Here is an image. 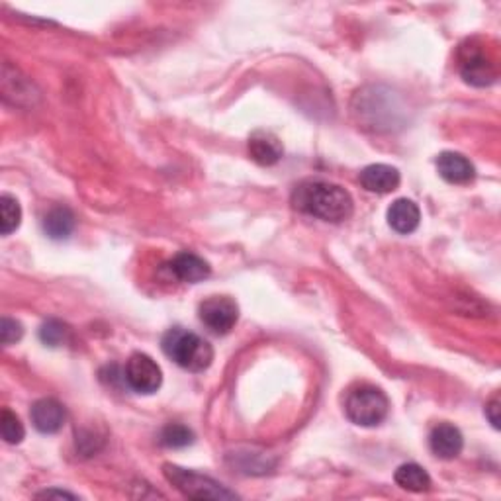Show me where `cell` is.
<instances>
[{"label":"cell","mask_w":501,"mask_h":501,"mask_svg":"<svg viewBox=\"0 0 501 501\" xmlns=\"http://www.w3.org/2000/svg\"><path fill=\"white\" fill-rule=\"evenodd\" d=\"M163 474L169 482L179 489L181 494L192 499H235L238 494L231 492L220 482H215L210 476H204L194 473V470H186L176 465H165Z\"/></svg>","instance_id":"5"},{"label":"cell","mask_w":501,"mask_h":501,"mask_svg":"<svg viewBox=\"0 0 501 501\" xmlns=\"http://www.w3.org/2000/svg\"><path fill=\"white\" fill-rule=\"evenodd\" d=\"M421 222V212L414 200L400 198L392 202L388 208V223L390 228L400 235H409L419 228Z\"/></svg>","instance_id":"14"},{"label":"cell","mask_w":501,"mask_h":501,"mask_svg":"<svg viewBox=\"0 0 501 501\" xmlns=\"http://www.w3.org/2000/svg\"><path fill=\"white\" fill-rule=\"evenodd\" d=\"M24 335V327L22 323L16 321V319H10V318H3L0 321V341H3V345H12V343H18Z\"/></svg>","instance_id":"21"},{"label":"cell","mask_w":501,"mask_h":501,"mask_svg":"<svg viewBox=\"0 0 501 501\" xmlns=\"http://www.w3.org/2000/svg\"><path fill=\"white\" fill-rule=\"evenodd\" d=\"M75 230V214L67 206H55L44 218V231L49 239H69Z\"/></svg>","instance_id":"15"},{"label":"cell","mask_w":501,"mask_h":501,"mask_svg":"<svg viewBox=\"0 0 501 501\" xmlns=\"http://www.w3.org/2000/svg\"><path fill=\"white\" fill-rule=\"evenodd\" d=\"M390 401L384 392L376 386H359L349 392L345 400V414L355 425L376 427L388 417Z\"/></svg>","instance_id":"4"},{"label":"cell","mask_w":501,"mask_h":501,"mask_svg":"<svg viewBox=\"0 0 501 501\" xmlns=\"http://www.w3.org/2000/svg\"><path fill=\"white\" fill-rule=\"evenodd\" d=\"M22 222V208L20 202L10 194L0 196V231L3 235H10L20 228Z\"/></svg>","instance_id":"17"},{"label":"cell","mask_w":501,"mask_h":501,"mask_svg":"<svg viewBox=\"0 0 501 501\" xmlns=\"http://www.w3.org/2000/svg\"><path fill=\"white\" fill-rule=\"evenodd\" d=\"M458 69L468 85H494L499 77V57L496 47H488L484 39H468L458 49Z\"/></svg>","instance_id":"3"},{"label":"cell","mask_w":501,"mask_h":501,"mask_svg":"<svg viewBox=\"0 0 501 501\" xmlns=\"http://www.w3.org/2000/svg\"><path fill=\"white\" fill-rule=\"evenodd\" d=\"M0 433H3V439L8 445H18L24 440L26 429L16 414H12L10 409H3V416H0Z\"/></svg>","instance_id":"19"},{"label":"cell","mask_w":501,"mask_h":501,"mask_svg":"<svg viewBox=\"0 0 501 501\" xmlns=\"http://www.w3.org/2000/svg\"><path fill=\"white\" fill-rule=\"evenodd\" d=\"M171 271L181 282H189V284L202 282L204 279H208L212 272L208 263L198 257V255L189 251L176 255V257L171 261Z\"/></svg>","instance_id":"13"},{"label":"cell","mask_w":501,"mask_h":501,"mask_svg":"<svg viewBox=\"0 0 501 501\" xmlns=\"http://www.w3.org/2000/svg\"><path fill=\"white\" fill-rule=\"evenodd\" d=\"M161 349L174 365L189 372H204L206 368H210L214 360V349L210 343L182 327L166 331L161 339Z\"/></svg>","instance_id":"2"},{"label":"cell","mask_w":501,"mask_h":501,"mask_svg":"<svg viewBox=\"0 0 501 501\" xmlns=\"http://www.w3.org/2000/svg\"><path fill=\"white\" fill-rule=\"evenodd\" d=\"M37 497H67V499H75L77 496L63 492V489H45V492L37 494Z\"/></svg>","instance_id":"23"},{"label":"cell","mask_w":501,"mask_h":501,"mask_svg":"<svg viewBox=\"0 0 501 501\" xmlns=\"http://www.w3.org/2000/svg\"><path fill=\"white\" fill-rule=\"evenodd\" d=\"M437 171L450 184H468L476 176L474 165L455 151H445L437 157Z\"/></svg>","instance_id":"12"},{"label":"cell","mask_w":501,"mask_h":501,"mask_svg":"<svg viewBox=\"0 0 501 501\" xmlns=\"http://www.w3.org/2000/svg\"><path fill=\"white\" fill-rule=\"evenodd\" d=\"M29 417H32V424L39 433L53 435V433H57V431L63 429L67 411L57 400L44 398V400H37L32 406Z\"/></svg>","instance_id":"8"},{"label":"cell","mask_w":501,"mask_h":501,"mask_svg":"<svg viewBox=\"0 0 501 501\" xmlns=\"http://www.w3.org/2000/svg\"><path fill=\"white\" fill-rule=\"evenodd\" d=\"M359 181L362 184V189L368 190V192H375V194H388V192H394L398 186H400V171L396 166H390V165H368L365 169L360 171Z\"/></svg>","instance_id":"10"},{"label":"cell","mask_w":501,"mask_h":501,"mask_svg":"<svg viewBox=\"0 0 501 501\" xmlns=\"http://www.w3.org/2000/svg\"><path fill=\"white\" fill-rule=\"evenodd\" d=\"M159 443L166 448H184L194 443V433L182 424H169L163 427Z\"/></svg>","instance_id":"18"},{"label":"cell","mask_w":501,"mask_h":501,"mask_svg":"<svg viewBox=\"0 0 501 501\" xmlns=\"http://www.w3.org/2000/svg\"><path fill=\"white\" fill-rule=\"evenodd\" d=\"M394 480L401 489H408V492H416V494L427 492L431 488V476L427 474V470L416 463L401 465L396 470Z\"/></svg>","instance_id":"16"},{"label":"cell","mask_w":501,"mask_h":501,"mask_svg":"<svg viewBox=\"0 0 501 501\" xmlns=\"http://www.w3.org/2000/svg\"><path fill=\"white\" fill-rule=\"evenodd\" d=\"M292 204L296 210L331 223L345 222L355 212L352 196L343 186L326 181L302 182L294 190Z\"/></svg>","instance_id":"1"},{"label":"cell","mask_w":501,"mask_h":501,"mask_svg":"<svg viewBox=\"0 0 501 501\" xmlns=\"http://www.w3.org/2000/svg\"><path fill=\"white\" fill-rule=\"evenodd\" d=\"M429 447L431 453L443 460H453L460 453H463L465 447V437L460 433V429L450 425V424H439L433 427L429 435Z\"/></svg>","instance_id":"9"},{"label":"cell","mask_w":501,"mask_h":501,"mask_svg":"<svg viewBox=\"0 0 501 501\" xmlns=\"http://www.w3.org/2000/svg\"><path fill=\"white\" fill-rule=\"evenodd\" d=\"M124 380L137 394H155L163 384V370L157 362L145 355V352H133L130 360L125 362Z\"/></svg>","instance_id":"6"},{"label":"cell","mask_w":501,"mask_h":501,"mask_svg":"<svg viewBox=\"0 0 501 501\" xmlns=\"http://www.w3.org/2000/svg\"><path fill=\"white\" fill-rule=\"evenodd\" d=\"M486 417L489 419V424H492L494 429H499V400L494 398L492 401H488L486 404Z\"/></svg>","instance_id":"22"},{"label":"cell","mask_w":501,"mask_h":501,"mask_svg":"<svg viewBox=\"0 0 501 501\" xmlns=\"http://www.w3.org/2000/svg\"><path fill=\"white\" fill-rule=\"evenodd\" d=\"M198 316L215 335H228L239 319V306L230 296H212L200 303Z\"/></svg>","instance_id":"7"},{"label":"cell","mask_w":501,"mask_h":501,"mask_svg":"<svg viewBox=\"0 0 501 501\" xmlns=\"http://www.w3.org/2000/svg\"><path fill=\"white\" fill-rule=\"evenodd\" d=\"M67 337H69L67 326L57 319H49L44 323L42 327H39V339H42V343L47 347L63 345Z\"/></svg>","instance_id":"20"},{"label":"cell","mask_w":501,"mask_h":501,"mask_svg":"<svg viewBox=\"0 0 501 501\" xmlns=\"http://www.w3.org/2000/svg\"><path fill=\"white\" fill-rule=\"evenodd\" d=\"M247 147H249L251 159L257 163V165H261V166L277 165L282 159V155H284L282 141L272 132H267V130L255 132L249 137Z\"/></svg>","instance_id":"11"}]
</instances>
